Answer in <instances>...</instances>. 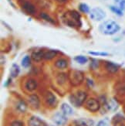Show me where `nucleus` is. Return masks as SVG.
<instances>
[{
  "label": "nucleus",
  "mask_w": 125,
  "mask_h": 126,
  "mask_svg": "<svg viewBox=\"0 0 125 126\" xmlns=\"http://www.w3.org/2000/svg\"><path fill=\"white\" fill-rule=\"evenodd\" d=\"M121 30V26L116 21L109 19L106 20L99 26V31L102 34L107 36L114 35Z\"/></svg>",
  "instance_id": "f257e3e1"
},
{
  "label": "nucleus",
  "mask_w": 125,
  "mask_h": 126,
  "mask_svg": "<svg viewBox=\"0 0 125 126\" xmlns=\"http://www.w3.org/2000/svg\"><path fill=\"white\" fill-rule=\"evenodd\" d=\"M63 19L65 23L71 27H80L81 26V17L77 11L73 10L66 13Z\"/></svg>",
  "instance_id": "f03ea898"
},
{
  "label": "nucleus",
  "mask_w": 125,
  "mask_h": 126,
  "mask_svg": "<svg viewBox=\"0 0 125 126\" xmlns=\"http://www.w3.org/2000/svg\"><path fill=\"white\" fill-rule=\"evenodd\" d=\"M87 94L85 91H78L75 94H70L69 97V101L72 104V105L74 107H80L83 105V103L86 101Z\"/></svg>",
  "instance_id": "7ed1b4c3"
},
{
  "label": "nucleus",
  "mask_w": 125,
  "mask_h": 126,
  "mask_svg": "<svg viewBox=\"0 0 125 126\" xmlns=\"http://www.w3.org/2000/svg\"><path fill=\"white\" fill-rule=\"evenodd\" d=\"M69 78L70 80V83L73 86H78L80 85L84 80V75L83 73L80 70H71L69 73Z\"/></svg>",
  "instance_id": "20e7f679"
},
{
  "label": "nucleus",
  "mask_w": 125,
  "mask_h": 126,
  "mask_svg": "<svg viewBox=\"0 0 125 126\" xmlns=\"http://www.w3.org/2000/svg\"><path fill=\"white\" fill-rule=\"evenodd\" d=\"M89 14L90 19L94 21H101L106 17L105 11L100 7H95L90 9Z\"/></svg>",
  "instance_id": "39448f33"
},
{
  "label": "nucleus",
  "mask_w": 125,
  "mask_h": 126,
  "mask_svg": "<svg viewBox=\"0 0 125 126\" xmlns=\"http://www.w3.org/2000/svg\"><path fill=\"white\" fill-rule=\"evenodd\" d=\"M85 108L86 110H88L90 112H97L100 108V103L98 100L91 97L86 101Z\"/></svg>",
  "instance_id": "423d86ee"
},
{
  "label": "nucleus",
  "mask_w": 125,
  "mask_h": 126,
  "mask_svg": "<svg viewBox=\"0 0 125 126\" xmlns=\"http://www.w3.org/2000/svg\"><path fill=\"white\" fill-rule=\"evenodd\" d=\"M44 99H45L46 104L50 108H56L58 105V101H57L56 97L51 91H46V92L45 96H44Z\"/></svg>",
  "instance_id": "0eeeda50"
},
{
  "label": "nucleus",
  "mask_w": 125,
  "mask_h": 126,
  "mask_svg": "<svg viewBox=\"0 0 125 126\" xmlns=\"http://www.w3.org/2000/svg\"><path fill=\"white\" fill-rule=\"evenodd\" d=\"M53 122L58 126H64L67 123L68 118L66 114H64L63 112H56L53 114L52 118Z\"/></svg>",
  "instance_id": "6e6552de"
},
{
  "label": "nucleus",
  "mask_w": 125,
  "mask_h": 126,
  "mask_svg": "<svg viewBox=\"0 0 125 126\" xmlns=\"http://www.w3.org/2000/svg\"><path fill=\"white\" fill-rule=\"evenodd\" d=\"M29 104L32 108L33 109H39L40 106V97L36 94H31L29 96Z\"/></svg>",
  "instance_id": "1a4fd4ad"
},
{
  "label": "nucleus",
  "mask_w": 125,
  "mask_h": 126,
  "mask_svg": "<svg viewBox=\"0 0 125 126\" xmlns=\"http://www.w3.org/2000/svg\"><path fill=\"white\" fill-rule=\"evenodd\" d=\"M28 126H47L46 124L39 117L32 116L27 122Z\"/></svg>",
  "instance_id": "9d476101"
},
{
  "label": "nucleus",
  "mask_w": 125,
  "mask_h": 126,
  "mask_svg": "<svg viewBox=\"0 0 125 126\" xmlns=\"http://www.w3.org/2000/svg\"><path fill=\"white\" fill-rule=\"evenodd\" d=\"M74 123L77 126H94V120L90 118H80L74 121Z\"/></svg>",
  "instance_id": "9b49d317"
},
{
  "label": "nucleus",
  "mask_w": 125,
  "mask_h": 126,
  "mask_svg": "<svg viewBox=\"0 0 125 126\" xmlns=\"http://www.w3.org/2000/svg\"><path fill=\"white\" fill-rule=\"evenodd\" d=\"M105 68L106 70L111 74H115L117 73L119 68H120V66L117 63H114L113 62L110 61H106L105 62Z\"/></svg>",
  "instance_id": "f8f14e48"
},
{
  "label": "nucleus",
  "mask_w": 125,
  "mask_h": 126,
  "mask_svg": "<svg viewBox=\"0 0 125 126\" xmlns=\"http://www.w3.org/2000/svg\"><path fill=\"white\" fill-rule=\"evenodd\" d=\"M37 82L34 79H28L25 83V88L29 92L34 91L37 88Z\"/></svg>",
  "instance_id": "ddd939ff"
},
{
  "label": "nucleus",
  "mask_w": 125,
  "mask_h": 126,
  "mask_svg": "<svg viewBox=\"0 0 125 126\" xmlns=\"http://www.w3.org/2000/svg\"><path fill=\"white\" fill-rule=\"evenodd\" d=\"M44 54H45V51L43 50H38L32 53L31 58L36 62H40L42 60L44 59Z\"/></svg>",
  "instance_id": "4468645a"
},
{
  "label": "nucleus",
  "mask_w": 125,
  "mask_h": 126,
  "mask_svg": "<svg viewBox=\"0 0 125 126\" xmlns=\"http://www.w3.org/2000/svg\"><path fill=\"white\" fill-rule=\"evenodd\" d=\"M54 66L59 70H64L68 67V61L66 59L59 58L54 63Z\"/></svg>",
  "instance_id": "2eb2a0df"
},
{
  "label": "nucleus",
  "mask_w": 125,
  "mask_h": 126,
  "mask_svg": "<svg viewBox=\"0 0 125 126\" xmlns=\"http://www.w3.org/2000/svg\"><path fill=\"white\" fill-rule=\"evenodd\" d=\"M23 9L27 13H29L30 15H33L36 13L35 6L29 2H24L23 4Z\"/></svg>",
  "instance_id": "dca6fc26"
},
{
  "label": "nucleus",
  "mask_w": 125,
  "mask_h": 126,
  "mask_svg": "<svg viewBox=\"0 0 125 126\" xmlns=\"http://www.w3.org/2000/svg\"><path fill=\"white\" fill-rule=\"evenodd\" d=\"M60 109H61V111L64 114H66L67 116H70L73 114V110L72 107L67 103H63L60 106Z\"/></svg>",
  "instance_id": "f3484780"
},
{
  "label": "nucleus",
  "mask_w": 125,
  "mask_h": 126,
  "mask_svg": "<svg viewBox=\"0 0 125 126\" xmlns=\"http://www.w3.org/2000/svg\"><path fill=\"white\" fill-rule=\"evenodd\" d=\"M19 73H20V68L19 67V65L16 64V63H13L12 65V67H11V69H10L11 78H16V77H18Z\"/></svg>",
  "instance_id": "a211bd4d"
},
{
  "label": "nucleus",
  "mask_w": 125,
  "mask_h": 126,
  "mask_svg": "<svg viewBox=\"0 0 125 126\" xmlns=\"http://www.w3.org/2000/svg\"><path fill=\"white\" fill-rule=\"evenodd\" d=\"M16 109L22 112V113H24L27 110V105L26 103L24 101H19L17 103H16Z\"/></svg>",
  "instance_id": "6ab92c4d"
},
{
  "label": "nucleus",
  "mask_w": 125,
  "mask_h": 126,
  "mask_svg": "<svg viewBox=\"0 0 125 126\" xmlns=\"http://www.w3.org/2000/svg\"><path fill=\"white\" fill-rule=\"evenodd\" d=\"M106 106L107 107V110H111V111H114L118 108V104L115 100L111 99L109 102L106 104Z\"/></svg>",
  "instance_id": "aec40b11"
},
{
  "label": "nucleus",
  "mask_w": 125,
  "mask_h": 126,
  "mask_svg": "<svg viewBox=\"0 0 125 126\" xmlns=\"http://www.w3.org/2000/svg\"><path fill=\"white\" fill-rule=\"evenodd\" d=\"M57 52L56 50H49L47 51H45V54H44V60H46V61H50V60L53 59L56 56Z\"/></svg>",
  "instance_id": "412c9836"
},
{
  "label": "nucleus",
  "mask_w": 125,
  "mask_h": 126,
  "mask_svg": "<svg viewBox=\"0 0 125 126\" xmlns=\"http://www.w3.org/2000/svg\"><path fill=\"white\" fill-rule=\"evenodd\" d=\"M109 8H110L111 11L113 13H114L115 15L118 16H123L124 11L121 8H119L118 6H117V5H110Z\"/></svg>",
  "instance_id": "4be33fe9"
},
{
  "label": "nucleus",
  "mask_w": 125,
  "mask_h": 126,
  "mask_svg": "<svg viewBox=\"0 0 125 126\" xmlns=\"http://www.w3.org/2000/svg\"><path fill=\"white\" fill-rule=\"evenodd\" d=\"M21 64H22V66H23V67H25V68L29 67V66H30V64H31V59H30V57L28 56V55L25 56V57L23 58V60H22Z\"/></svg>",
  "instance_id": "5701e85b"
},
{
  "label": "nucleus",
  "mask_w": 125,
  "mask_h": 126,
  "mask_svg": "<svg viewBox=\"0 0 125 126\" xmlns=\"http://www.w3.org/2000/svg\"><path fill=\"white\" fill-rule=\"evenodd\" d=\"M74 60H75V61L80 63V64H85L87 63L88 61V59L87 57H86L84 56H77V57H74Z\"/></svg>",
  "instance_id": "b1692460"
},
{
  "label": "nucleus",
  "mask_w": 125,
  "mask_h": 126,
  "mask_svg": "<svg viewBox=\"0 0 125 126\" xmlns=\"http://www.w3.org/2000/svg\"><path fill=\"white\" fill-rule=\"evenodd\" d=\"M79 9L83 13H90V7L88 6V5L86 3H80L79 5Z\"/></svg>",
  "instance_id": "393cba45"
},
{
  "label": "nucleus",
  "mask_w": 125,
  "mask_h": 126,
  "mask_svg": "<svg viewBox=\"0 0 125 126\" xmlns=\"http://www.w3.org/2000/svg\"><path fill=\"white\" fill-rule=\"evenodd\" d=\"M117 6L121 8L124 12H125V0H113Z\"/></svg>",
  "instance_id": "a878e982"
},
{
  "label": "nucleus",
  "mask_w": 125,
  "mask_h": 126,
  "mask_svg": "<svg viewBox=\"0 0 125 126\" xmlns=\"http://www.w3.org/2000/svg\"><path fill=\"white\" fill-rule=\"evenodd\" d=\"M90 54L91 55H94V56H100V57H108L110 55L108 53L106 52H95V51H90Z\"/></svg>",
  "instance_id": "bb28decb"
},
{
  "label": "nucleus",
  "mask_w": 125,
  "mask_h": 126,
  "mask_svg": "<svg viewBox=\"0 0 125 126\" xmlns=\"http://www.w3.org/2000/svg\"><path fill=\"white\" fill-rule=\"evenodd\" d=\"M97 126H110V122L108 118H104L98 122Z\"/></svg>",
  "instance_id": "cd10ccee"
},
{
  "label": "nucleus",
  "mask_w": 125,
  "mask_h": 126,
  "mask_svg": "<svg viewBox=\"0 0 125 126\" xmlns=\"http://www.w3.org/2000/svg\"><path fill=\"white\" fill-rule=\"evenodd\" d=\"M40 16H41V17H42L43 19H45V20H46V21H48V22H50V23H54L53 19L50 17V16L47 15V14H46V13H41V14H40Z\"/></svg>",
  "instance_id": "c85d7f7f"
},
{
  "label": "nucleus",
  "mask_w": 125,
  "mask_h": 126,
  "mask_svg": "<svg viewBox=\"0 0 125 126\" xmlns=\"http://www.w3.org/2000/svg\"><path fill=\"white\" fill-rule=\"evenodd\" d=\"M10 126H24V124L23 122L19 121V120H15V121L11 122Z\"/></svg>",
  "instance_id": "c756f323"
},
{
  "label": "nucleus",
  "mask_w": 125,
  "mask_h": 126,
  "mask_svg": "<svg viewBox=\"0 0 125 126\" xmlns=\"http://www.w3.org/2000/svg\"><path fill=\"white\" fill-rule=\"evenodd\" d=\"M86 84H87V86L89 87H94V83L93 80H91V79L86 80Z\"/></svg>",
  "instance_id": "7c9ffc66"
},
{
  "label": "nucleus",
  "mask_w": 125,
  "mask_h": 126,
  "mask_svg": "<svg viewBox=\"0 0 125 126\" xmlns=\"http://www.w3.org/2000/svg\"><path fill=\"white\" fill-rule=\"evenodd\" d=\"M90 67L92 69H97L98 67V62H97L96 61H93L92 63L90 64Z\"/></svg>",
  "instance_id": "2f4dec72"
},
{
  "label": "nucleus",
  "mask_w": 125,
  "mask_h": 126,
  "mask_svg": "<svg viewBox=\"0 0 125 126\" xmlns=\"http://www.w3.org/2000/svg\"><path fill=\"white\" fill-rule=\"evenodd\" d=\"M10 83H11V78H9V79L6 80V82L5 83L4 86H5V87H7V86H9V85L10 84Z\"/></svg>",
  "instance_id": "473e14b6"
},
{
  "label": "nucleus",
  "mask_w": 125,
  "mask_h": 126,
  "mask_svg": "<svg viewBox=\"0 0 125 126\" xmlns=\"http://www.w3.org/2000/svg\"><path fill=\"white\" fill-rule=\"evenodd\" d=\"M56 1H57V2H64L67 1V0H56Z\"/></svg>",
  "instance_id": "72a5a7b5"
},
{
  "label": "nucleus",
  "mask_w": 125,
  "mask_h": 126,
  "mask_svg": "<svg viewBox=\"0 0 125 126\" xmlns=\"http://www.w3.org/2000/svg\"><path fill=\"white\" fill-rule=\"evenodd\" d=\"M99 1H101V2H103V1H106V0H99Z\"/></svg>",
  "instance_id": "f704fd0d"
}]
</instances>
